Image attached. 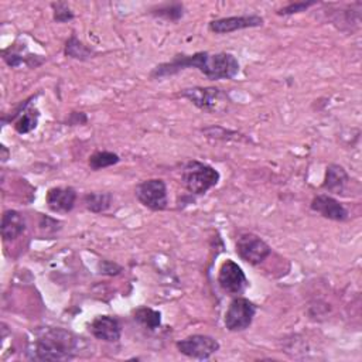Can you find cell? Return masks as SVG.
Returning <instances> with one entry per match:
<instances>
[{
	"label": "cell",
	"mask_w": 362,
	"mask_h": 362,
	"mask_svg": "<svg viewBox=\"0 0 362 362\" xmlns=\"http://www.w3.org/2000/svg\"><path fill=\"white\" fill-rule=\"evenodd\" d=\"M189 68L198 69L209 81H221L233 79L240 71V64L230 52L211 54L208 51H198L194 54H177L171 61L156 65L150 72V78L161 79Z\"/></svg>",
	"instance_id": "6da1fadb"
},
{
	"label": "cell",
	"mask_w": 362,
	"mask_h": 362,
	"mask_svg": "<svg viewBox=\"0 0 362 362\" xmlns=\"http://www.w3.org/2000/svg\"><path fill=\"white\" fill-rule=\"evenodd\" d=\"M79 341L64 328L45 327L35 332L27 348V358L34 361H69L78 354Z\"/></svg>",
	"instance_id": "7a4b0ae2"
},
{
	"label": "cell",
	"mask_w": 362,
	"mask_h": 362,
	"mask_svg": "<svg viewBox=\"0 0 362 362\" xmlns=\"http://www.w3.org/2000/svg\"><path fill=\"white\" fill-rule=\"evenodd\" d=\"M221 180L219 171L202 161L189 160L181 171V181L185 189L192 195H204Z\"/></svg>",
	"instance_id": "3957f363"
},
{
	"label": "cell",
	"mask_w": 362,
	"mask_h": 362,
	"mask_svg": "<svg viewBox=\"0 0 362 362\" xmlns=\"http://www.w3.org/2000/svg\"><path fill=\"white\" fill-rule=\"evenodd\" d=\"M180 96L188 99L198 109L208 113H218L226 109L230 98L225 90L215 86H194L185 88L180 92Z\"/></svg>",
	"instance_id": "277c9868"
},
{
	"label": "cell",
	"mask_w": 362,
	"mask_h": 362,
	"mask_svg": "<svg viewBox=\"0 0 362 362\" xmlns=\"http://www.w3.org/2000/svg\"><path fill=\"white\" fill-rule=\"evenodd\" d=\"M257 307L249 298L236 296L228 305L223 317L225 328L230 332H240L247 329L256 315Z\"/></svg>",
	"instance_id": "5b68a950"
},
{
	"label": "cell",
	"mask_w": 362,
	"mask_h": 362,
	"mask_svg": "<svg viewBox=\"0 0 362 362\" xmlns=\"http://www.w3.org/2000/svg\"><path fill=\"white\" fill-rule=\"evenodd\" d=\"M235 250L243 262L252 266L263 263L272 255V247L269 243L252 232H245L238 236Z\"/></svg>",
	"instance_id": "8992f818"
},
{
	"label": "cell",
	"mask_w": 362,
	"mask_h": 362,
	"mask_svg": "<svg viewBox=\"0 0 362 362\" xmlns=\"http://www.w3.org/2000/svg\"><path fill=\"white\" fill-rule=\"evenodd\" d=\"M219 342L216 338L205 334H194L175 342V348L187 358L206 361L219 351Z\"/></svg>",
	"instance_id": "52a82bcc"
},
{
	"label": "cell",
	"mask_w": 362,
	"mask_h": 362,
	"mask_svg": "<svg viewBox=\"0 0 362 362\" xmlns=\"http://www.w3.org/2000/svg\"><path fill=\"white\" fill-rule=\"evenodd\" d=\"M134 195L143 206L151 211H164L168 206L167 184L161 178H150L141 181L136 187Z\"/></svg>",
	"instance_id": "ba28073f"
},
{
	"label": "cell",
	"mask_w": 362,
	"mask_h": 362,
	"mask_svg": "<svg viewBox=\"0 0 362 362\" xmlns=\"http://www.w3.org/2000/svg\"><path fill=\"white\" fill-rule=\"evenodd\" d=\"M218 284L223 293L229 296H239L247 288L249 280L243 269L236 262L226 259L219 266Z\"/></svg>",
	"instance_id": "9c48e42d"
},
{
	"label": "cell",
	"mask_w": 362,
	"mask_h": 362,
	"mask_svg": "<svg viewBox=\"0 0 362 362\" xmlns=\"http://www.w3.org/2000/svg\"><path fill=\"white\" fill-rule=\"evenodd\" d=\"M37 95H33L20 102V105L8 115V117H3V123L13 122L14 130L18 134H27L33 132L40 119V110L34 106L33 100H35Z\"/></svg>",
	"instance_id": "30bf717a"
},
{
	"label": "cell",
	"mask_w": 362,
	"mask_h": 362,
	"mask_svg": "<svg viewBox=\"0 0 362 362\" xmlns=\"http://www.w3.org/2000/svg\"><path fill=\"white\" fill-rule=\"evenodd\" d=\"M263 17L257 14H243L215 18L208 23V30L214 34H229L245 28H255L263 25Z\"/></svg>",
	"instance_id": "8fae6325"
},
{
	"label": "cell",
	"mask_w": 362,
	"mask_h": 362,
	"mask_svg": "<svg viewBox=\"0 0 362 362\" xmlns=\"http://www.w3.org/2000/svg\"><path fill=\"white\" fill-rule=\"evenodd\" d=\"M310 208L313 212L321 215L325 219L335 221V222H344L348 219L349 214L348 209L334 197L328 194H318L311 199Z\"/></svg>",
	"instance_id": "7c38bea8"
},
{
	"label": "cell",
	"mask_w": 362,
	"mask_h": 362,
	"mask_svg": "<svg viewBox=\"0 0 362 362\" xmlns=\"http://www.w3.org/2000/svg\"><path fill=\"white\" fill-rule=\"evenodd\" d=\"M76 189L72 187H52L45 194V204L51 212L68 214L76 202Z\"/></svg>",
	"instance_id": "4fadbf2b"
},
{
	"label": "cell",
	"mask_w": 362,
	"mask_h": 362,
	"mask_svg": "<svg viewBox=\"0 0 362 362\" xmlns=\"http://www.w3.org/2000/svg\"><path fill=\"white\" fill-rule=\"evenodd\" d=\"M89 332L103 342H117L122 337V325L116 317L98 315L89 324Z\"/></svg>",
	"instance_id": "5bb4252c"
},
{
	"label": "cell",
	"mask_w": 362,
	"mask_h": 362,
	"mask_svg": "<svg viewBox=\"0 0 362 362\" xmlns=\"http://www.w3.org/2000/svg\"><path fill=\"white\" fill-rule=\"evenodd\" d=\"M25 226H27L25 219L18 211L6 209L3 212L0 230H1V238L4 242L16 240L17 238H20L24 233Z\"/></svg>",
	"instance_id": "9a60e30c"
},
{
	"label": "cell",
	"mask_w": 362,
	"mask_h": 362,
	"mask_svg": "<svg viewBox=\"0 0 362 362\" xmlns=\"http://www.w3.org/2000/svg\"><path fill=\"white\" fill-rule=\"evenodd\" d=\"M349 182V175L346 170L339 164H328L325 168V175L322 181V189L331 194H342Z\"/></svg>",
	"instance_id": "2e32d148"
},
{
	"label": "cell",
	"mask_w": 362,
	"mask_h": 362,
	"mask_svg": "<svg viewBox=\"0 0 362 362\" xmlns=\"http://www.w3.org/2000/svg\"><path fill=\"white\" fill-rule=\"evenodd\" d=\"M25 49V47L20 45L17 47V44H13L10 45L8 48L3 49L1 51V57H3V61L10 66V68H17L23 64L28 65L30 68H37L38 65H41L42 62L41 61H35V59H42V58H38V55H33V54H23V51Z\"/></svg>",
	"instance_id": "e0dca14e"
},
{
	"label": "cell",
	"mask_w": 362,
	"mask_h": 362,
	"mask_svg": "<svg viewBox=\"0 0 362 362\" xmlns=\"http://www.w3.org/2000/svg\"><path fill=\"white\" fill-rule=\"evenodd\" d=\"M64 54L69 58L78 59V61H88L90 58H93L96 55L95 49L88 47L85 42H82L75 34H72L66 42H65V48H64Z\"/></svg>",
	"instance_id": "ac0fdd59"
},
{
	"label": "cell",
	"mask_w": 362,
	"mask_h": 362,
	"mask_svg": "<svg viewBox=\"0 0 362 362\" xmlns=\"http://www.w3.org/2000/svg\"><path fill=\"white\" fill-rule=\"evenodd\" d=\"M132 315L137 324H140L141 327H144L148 331H154V329L160 328V325H161V313L157 310H153L147 305L137 307L136 310H133Z\"/></svg>",
	"instance_id": "d6986e66"
},
{
	"label": "cell",
	"mask_w": 362,
	"mask_h": 362,
	"mask_svg": "<svg viewBox=\"0 0 362 362\" xmlns=\"http://www.w3.org/2000/svg\"><path fill=\"white\" fill-rule=\"evenodd\" d=\"M112 194L105 191V192H88L83 197V205L88 211L93 214H102L106 212L110 205H112Z\"/></svg>",
	"instance_id": "ffe728a7"
},
{
	"label": "cell",
	"mask_w": 362,
	"mask_h": 362,
	"mask_svg": "<svg viewBox=\"0 0 362 362\" xmlns=\"http://www.w3.org/2000/svg\"><path fill=\"white\" fill-rule=\"evenodd\" d=\"M184 13L185 7L182 3H164L150 10V14H153L154 17H160L173 23L181 20L184 17Z\"/></svg>",
	"instance_id": "44dd1931"
},
{
	"label": "cell",
	"mask_w": 362,
	"mask_h": 362,
	"mask_svg": "<svg viewBox=\"0 0 362 362\" xmlns=\"http://www.w3.org/2000/svg\"><path fill=\"white\" fill-rule=\"evenodd\" d=\"M119 161H120V157L116 153L100 150V151H95L93 154L89 156L88 165L90 167V170L99 171V170L116 165Z\"/></svg>",
	"instance_id": "7402d4cb"
},
{
	"label": "cell",
	"mask_w": 362,
	"mask_h": 362,
	"mask_svg": "<svg viewBox=\"0 0 362 362\" xmlns=\"http://www.w3.org/2000/svg\"><path fill=\"white\" fill-rule=\"evenodd\" d=\"M51 8H52V18L57 23H68L75 17L71 7L64 1L51 3Z\"/></svg>",
	"instance_id": "603a6c76"
},
{
	"label": "cell",
	"mask_w": 362,
	"mask_h": 362,
	"mask_svg": "<svg viewBox=\"0 0 362 362\" xmlns=\"http://www.w3.org/2000/svg\"><path fill=\"white\" fill-rule=\"evenodd\" d=\"M317 1L311 0V1H291L287 6L279 8L276 11L277 16H291V14H297V13H303L305 10H308L310 7L315 6Z\"/></svg>",
	"instance_id": "cb8c5ba5"
},
{
	"label": "cell",
	"mask_w": 362,
	"mask_h": 362,
	"mask_svg": "<svg viewBox=\"0 0 362 362\" xmlns=\"http://www.w3.org/2000/svg\"><path fill=\"white\" fill-rule=\"evenodd\" d=\"M98 270H99L100 274H105V276H116L123 269H122L120 264H117L112 260H100L99 264H98Z\"/></svg>",
	"instance_id": "d4e9b609"
},
{
	"label": "cell",
	"mask_w": 362,
	"mask_h": 362,
	"mask_svg": "<svg viewBox=\"0 0 362 362\" xmlns=\"http://www.w3.org/2000/svg\"><path fill=\"white\" fill-rule=\"evenodd\" d=\"M86 120H88V117H86V115L83 112H72L69 115L68 123L71 126H75V124H83V123H86Z\"/></svg>",
	"instance_id": "484cf974"
},
{
	"label": "cell",
	"mask_w": 362,
	"mask_h": 362,
	"mask_svg": "<svg viewBox=\"0 0 362 362\" xmlns=\"http://www.w3.org/2000/svg\"><path fill=\"white\" fill-rule=\"evenodd\" d=\"M1 151H3V154H1V161L4 163V161H7V158H8V151H7L6 146H1Z\"/></svg>",
	"instance_id": "4316f807"
}]
</instances>
